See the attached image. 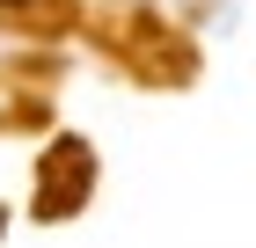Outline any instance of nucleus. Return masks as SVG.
Wrapping results in <instances>:
<instances>
[{
  "mask_svg": "<svg viewBox=\"0 0 256 248\" xmlns=\"http://www.w3.org/2000/svg\"><path fill=\"white\" fill-rule=\"evenodd\" d=\"M8 7H22V0H8Z\"/></svg>",
  "mask_w": 256,
  "mask_h": 248,
  "instance_id": "f257e3e1",
  "label": "nucleus"
}]
</instances>
